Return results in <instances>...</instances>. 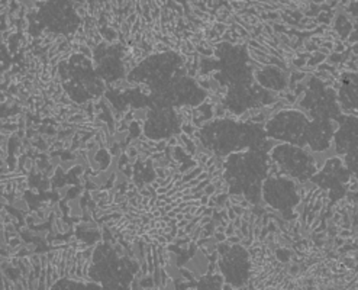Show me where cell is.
Segmentation results:
<instances>
[{"label": "cell", "mask_w": 358, "mask_h": 290, "mask_svg": "<svg viewBox=\"0 0 358 290\" xmlns=\"http://www.w3.org/2000/svg\"><path fill=\"white\" fill-rule=\"evenodd\" d=\"M10 205L13 206V209H16V210H19V212H22V213H25V215L31 212V210H29V205H28V202L23 199V197H21V199H15Z\"/></svg>", "instance_id": "cell-1"}, {"label": "cell", "mask_w": 358, "mask_h": 290, "mask_svg": "<svg viewBox=\"0 0 358 290\" xmlns=\"http://www.w3.org/2000/svg\"><path fill=\"white\" fill-rule=\"evenodd\" d=\"M148 112H149V109L145 107V106L138 107V109H133V121H136V122L148 121Z\"/></svg>", "instance_id": "cell-2"}, {"label": "cell", "mask_w": 358, "mask_h": 290, "mask_svg": "<svg viewBox=\"0 0 358 290\" xmlns=\"http://www.w3.org/2000/svg\"><path fill=\"white\" fill-rule=\"evenodd\" d=\"M74 167H77L74 160H62V161H61V164H60V168L62 170L64 173H67L68 170H73Z\"/></svg>", "instance_id": "cell-3"}, {"label": "cell", "mask_w": 358, "mask_h": 290, "mask_svg": "<svg viewBox=\"0 0 358 290\" xmlns=\"http://www.w3.org/2000/svg\"><path fill=\"white\" fill-rule=\"evenodd\" d=\"M78 54L83 55L86 60H93V51L88 48V47H86V45L83 44L80 45V49H78Z\"/></svg>", "instance_id": "cell-4"}, {"label": "cell", "mask_w": 358, "mask_h": 290, "mask_svg": "<svg viewBox=\"0 0 358 290\" xmlns=\"http://www.w3.org/2000/svg\"><path fill=\"white\" fill-rule=\"evenodd\" d=\"M52 218L55 219H62V210H61V206L58 202H54V205H52Z\"/></svg>", "instance_id": "cell-5"}, {"label": "cell", "mask_w": 358, "mask_h": 290, "mask_svg": "<svg viewBox=\"0 0 358 290\" xmlns=\"http://www.w3.org/2000/svg\"><path fill=\"white\" fill-rule=\"evenodd\" d=\"M347 51V47L344 45V42L342 41H335L334 42V49H332V52H335V54H344Z\"/></svg>", "instance_id": "cell-6"}, {"label": "cell", "mask_w": 358, "mask_h": 290, "mask_svg": "<svg viewBox=\"0 0 358 290\" xmlns=\"http://www.w3.org/2000/svg\"><path fill=\"white\" fill-rule=\"evenodd\" d=\"M138 90L141 92V93L144 94V96H151V93H152V90H151V86H148L147 83H139V86H138Z\"/></svg>", "instance_id": "cell-7"}, {"label": "cell", "mask_w": 358, "mask_h": 290, "mask_svg": "<svg viewBox=\"0 0 358 290\" xmlns=\"http://www.w3.org/2000/svg\"><path fill=\"white\" fill-rule=\"evenodd\" d=\"M71 184H64L62 187H58L57 189V193H58V196L61 197V199H65L67 197V193L70 192V189H71Z\"/></svg>", "instance_id": "cell-8"}, {"label": "cell", "mask_w": 358, "mask_h": 290, "mask_svg": "<svg viewBox=\"0 0 358 290\" xmlns=\"http://www.w3.org/2000/svg\"><path fill=\"white\" fill-rule=\"evenodd\" d=\"M123 153L126 154V157L128 158H133V157H138V149L136 148H133V147H131V145H128L125 149H123Z\"/></svg>", "instance_id": "cell-9"}, {"label": "cell", "mask_w": 358, "mask_h": 290, "mask_svg": "<svg viewBox=\"0 0 358 290\" xmlns=\"http://www.w3.org/2000/svg\"><path fill=\"white\" fill-rule=\"evenodd\" d=\"M167 145L171 148H176L178 145V134H174L171 138H167Z\"/></svg>", "instance_id": "cell-10"}, {"label": "cell", "mask_w": 358, "mask_h": 290, "mask_svg": "<svg viewBox=\"0 0 358 290\" xmlns=\"http://www.w3.org/2000/svg\"><path fill=\"white\" fill-rule=\"evenodd\" d=\"M167 148V138L164 139H158L157 141V145H155V149L160 151V153H164V149Z\"/></svg>", "instance_id": "cell-11"}, {"label": "cell", "mask_w": 358, "mask_h": 290, "mask_svg": "<svg viewBox=\"0 0 358 290\" xmlns=\"http://www.w3.org/2000/svg\"><path fill=\"white\" fill-rule=\"evenodd\" d=\"M71 145H73V137H67L62 139V149H64V151L70 149Z\"/></svg>", "instance_id": "cell-12"}, {"label": "cell", "mask_w": 358, "mask_h": 290, "mask_svg": "<svg viewBox=\"0 0 358 290\" xmlns=\"http://www.w3.org/2000/svg\"><path fill=\"white\" fill-rule=\"evenodd\" d=\"M123 202H126V197H125V194L116 193L115 197H113V203H115V205H122Z\"/></svg>", "instance_id": "cell-13"}, {"label": "cell", "mask_w": 358, "mask_h": 290, "mask_svg": "<svg viewBox=\"0 0 358 290\" xmlns=\"http://www.w3.org/2000/svg\"><path fill=\"white\" fill-rule=\"evenodd\" d=\"M215 192H216V189H215V186H213L212 183H210V184H207V186L203 189V194H204V196H212V194H213Z\"/></svg>", "instance_id": "cell-14"}, {"label": "cell", "mask_w": 358, "mask_h": 290, "mask_svg": "<svg viewBox=\"0 0 358 290\" xmlns=\"http://www.w3.org/2000/svg\"><path fill=\"white\" fill-rule=\"evenodd\" d=\"M338 236H341V238H344V239H349V238L352 236V234H351V231L349 229H341L339 232H338Z\"/></svg>", "instance_id": "cell-15"}, {"label": "cell", "mask_w": 358, "mask_h": 290, "mask_svg": "<svg viewBox=\"0 0 358 290\" xmlns=\"http://www.w3.org/2000/svg\"><path fill=\"white\" fill-rule=\"evenodd\" d=\"M213 238L216 239V242H225L226 241V235L223 232H215V234H213Z\"/></svg>", "instance_id": "cell-16"}, {"label": "cell", "mask_w": 358, "mask_h": 290, "mask_svg": "<svg viewBox=\"0 0 358 290\" xmlns=\"http://www.w3.org/2000/svg\"><path fill=\"white\" fill-rule=\"evenodd\" d=\"M233 232H235V228H233V225H232V224H229L225 228V232H223V234L226 235V238H229V236L233 235Z\"/></svg>", "instance_id": "cell-17"}, {"label": "cell", "mask_w": 358, "mask_h": 290, "mask_svg": "<svg viewBox=\"0 0 358 290\" xmlns=\"http://www.w3.org/2000/svg\"><path fill=\"white\" fill-rule=\"evenodd\" d=\"M196 180H197L199 183H200V181H204V180H209V173H207V171H202V173L196 177Z\"/></svg>", "instance_id": "cell-18"}, {"label": "cell", "mask_w": 358, "mask_h": 290, "mask_svg": "<svg viewBox=\"0 0 358 290\" xmlns=\"http://www.w3.org/2000/svg\"><path fill=\"white\" fill-rule=\"evenodd\" d=\"M231 208H232V210L235 212V215H237V216H242V215H244V210H245V209H242L241 206H239V205H235V206H231Z\"/></svg>", "instance_id": "cell-19"}, {"label": "cell", "mask_w": 358, "mask_h": 290, "mask_svg": "<svg viewBox=\"0 0 358 290\" xmlns=\"http://www.w3.org/2000/svg\"><path fill=\"white\" fill-rule=\"evenodd\" d=\"M231 224L233 225V228H235V229H239V228H241V225H242V219H241V216H237Z\"/></svg>", "instance_id": "cell-20"}, {"label": "cell", "mask_w": 358, "mask_h": 290, "mask_svg": "<svg viewBox=\"0 0 358 290\" xmlns=\"http://www.w3.org/2000/svg\"><path fill=\"white\" fill-rule=\"evenodd\" d=\"M226 215H228V218H229V220H233V219L237 218V215H235V212L232 210V208H229V209H226Z\"/></svg>", "instance_id": "cell-21"}, {"label": "cell", "mask_w": 358, "mask_h": 290, "mask_svg": "<svg viewBox=\"0 0 358 290\" xmlns=\"http://www.w3.org/2000/svg\"><path fill=\"white\" fill-rule=\"evenodd\" d=\"M203 216H209V218H212L213 216V209L212 208H204V210H203Z\"/></svg>", "instance_id": "cell-22"}, {"label": "cell", "mask_w": 358, "mask_h": 290, "mask_svg": "<svg viewBox=\"0 0 358 290\" xmlns=\"http://www.w3.org/2000/svg\"><path fill=\"white\" fill-rule=\"evenodd\" d=\"M199 202H200V206H206L207 205V202H209V196H202L200 199H199Z\"/></svg>", "instance_id": "cell-23"}, {"label": "cell", "mask_w": 358, "mask_h": 290, "mask_svg": "<svg viewBox=\"0 0 358 290\" xmlns=\"http://www.w3.org/2000/svg\"><path fill=\"white\" fill-rule=\"evenodd\" d=\"M6 158H7V151L0 148V161H6Z\"/></svg>", "instance_id": "cell-24"}, {"label": "cell", "mask_w": 358, "mask_h": 290, "mask_svg": "<svg viewBox=\"0 0 358 290\" xmlns=\"http://www.w3.org/2000/svg\"><path fill=\"white\" fill-rule=\"evenodd\" d=\"M176 215H177V213L174 212V210H173V209H171L170 212H167V216H168L170 219H174V218H176Z\"/></svg>", "instance_id": "cell-25"}, {"label": "cell", "mask_w": 358, "mask_h": 290, "mask_svg": "<svg viewBox=\"0 0 358 290\" xmlns=\"http://www.w3.org/2000/svg\"><path fill=\"white\" fill-rule=\"evenodd\" d=\"M29 190H31V193H32V194H39V189H38V187H29Z\"/></svg>", "instance_id": "cell-26"}, {"label": "cell", "mask_w": 358, "mask_h": 290, "mask_svg": "<svg viewBox=\"0 0 358 290\" xmlns=\"http://www.w3.org/2000/svg\"><path fill=\"white\" fill-rule=\"evenodd\" d=\"M174 219H176V220H183V219H184V213H183V212L177 213V215H176V218H174Z\"/></svg>", "instance_id": "cell-27"}, {"label": "cell", "mask_w": 358, "mask_h": 290, "mask_svg": "<svg viewBox=\"0 0 358 290\" xmlns=\"http://www.w3.org/2000/svg\"><path fill=\"white\" fill-rule=\"evenodd\" d=\"M171 209H173V206H171V205H165L164 208H162V210H164V212H165V215H167V212H170Z\"/></svg>", "instance_id": "cell-28"}, {"label": "cell", "mask_w": 358, "mask_h": 290, "mask_svg": "<svg viewBox=\"0 0 358 290\" xmlns=\"http://www.w3.org/2000/svg\"><path fill=\"white\" fill-rule=\"evenodd\" d=\"M0 231H3V224L0 222Z\"/></svg>", "instance_id": "cell-29"}]
</instances>
